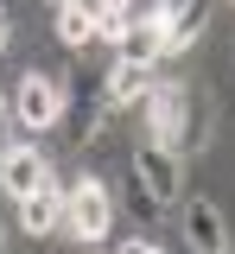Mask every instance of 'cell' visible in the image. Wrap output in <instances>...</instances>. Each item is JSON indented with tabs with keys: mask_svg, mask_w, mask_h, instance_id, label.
I'll return each mask as SVG.
<instances>
[{
	"mask_svg": "<svg viewBox=\"0 0 235 254\" xmlns=\"http://www.w3.org/2000/svg\"><path fill=\"white\" fill-rule=\"evenodd\" d=\"M6 102H13V127L38 140V133H51V127H58V115H64L70 89H64V76H58V70H38V64H26Z\"/></svg>",
	"mask_w": 235,
	"mask_h": 254,
	"instance_id": "2",
	"label": "cell"
},
{
	"mask_svg": "<svg viewBox=\"0 0 235 254\" xmlns=\"http://www.w3.org/2000/svg\"><path fill=\"white\" fill-rule=\"evenodd\" d=\"M0 248H6V216H0Z\"/></svg>",
	"mask_w": 235,
	"mask_h": 254,
	"instance_id": "17",
	"label": "cell"
},
{
	"mask_svg": "<svg viewBox=\"0 0 235 254\" xmlns=\"http://www.w3.org/2000/svg\"><path fill=\"white\" fill-rule=\"evenodd\" d=\"M115 254H166V248H159V242H121Z\"/></svg>",
	"mask_w": 235,
	"mask_h": 254,
	"instance_id": "14",
	"label": "cell"
},
{
	"mask_svg": "<svg viewBox=\"0 0 235 254\" xmlns=\"http://www.w3.org/2000/svg\"><path fill=\"white\" fill-rule=\"evenodd\" d=\"M6 38H13V13L0 6V51H6Z\"/></svg>",
	"mask_w": 235,
	"mask_h": 254,
	"instance_id": "15",
	"label": "cell"
},
{
	"mask_svg": "<svg viewBox=\"0 0 235 254\" xmlns=\"http://www.w3.org/2000/svg\"><path fill=\"white\" fill-rule=\"evenodd\" d=\"M184 248L191 254H223L229 248V222L210 197H184Z\"/></svg>",
	"mask_w": 235,
	"mask_h": 254,
	"instance_id": "6",
	"label": "cell"
},
{
	"mask_svg": "<svg viewBox=\"0 0 235 254\" xmlns=\"http://www.w3.org/2000/svg\"><path fill=\"white\" fill-rule=\"evenodd\" d=\"M127 210H134L140 222H159V216H166V210H159V203H153V190L140 185V178H127Z\"/></svg>",
	"mask_w": 235,
	"mask_h": 254,
	"instance_id": "13",
	"label": "cell"
},
{
	"mask_svg": "<svg viewBox=\"0 0 235 254\" xmlns=\"http://www.w3.org/2000/svg\"><path fill=\"white\" fill-rule=\"evenodd\" d=\"M121 58H134V64H159L166 58V26H159L153 6L134 13V26H127V38H121Z\"/></svg>",
	"mask_w": 235,
	"mask_h": 254,
	"instance_id": "10",
	"label": "cell"
},
{
	"mask_svg": "<svg viewBox=\"0 0 235 254\" xmlns=\"http://www.w3.org/2000/svg\"><path fill=\"white\" fill-rule=\"evenodd\" d=\"M38 185H51V159L38 153L32 133H13V140L0 146V190L19 203V197H32Z\"/></svg>",
	"mask_w": 235,
	"mask_h": 254,
	"instance_id": "4",
	"label": "cell"
},
{
	"mask_svg": "<svg viewBox=\"0 0 235 254\" xmlns=\"http://www.w3.org/2000/svg\"><path fill=\"white\" fill-rule=\"evenodd\" d=\"M229 6H235V0H229Z\"/></svg>",
	"mask_w": 235,
	"mask_h": 254,
	"instance_id": "20",
	"label": "cell"
},
{
	"mask_svg": "<svg viewBox=\"0 0 235 254\" xmlns=\"http://www.w3.org/2000/svg\"><path fill=\"white\" fill-rule=\"evenodd\" d=\"M153 64H134V58H115L108 64V76H102V102L108 108H134V102H146L153 95Z\"/></svg>",
	"mask_w": 235,
	"mask_h": 254,
	"instance_id": "7",
	"label": "cell"
},
{
	"mask_svg": "<svg viewBox=\"0 0 235 254\" xmlns=\"http://www.w3.org/2000/svg\"><path fill=\"white\" fill-rule=\"evenodd\" d=\"M203 146H210V102H203V95H191V121H184V159L203 153Z\"/></svg>",
	"mask_w": 235,
	"mask_h": 254,
	"instance_id": "12",
	"label": "cell"
},
{
	"mask_svg": "<svg viewBox=\"0 0 235 254\" xmlns=\"http://www.w3.org/2000/svg\"><path fill=\"white\" fill-rule=\"evenodd\" d=\"M58 45L64 51H89L96 45V0H64L58 6Z\"/></svg>",
	"mask_w": 235,
	"mask_h": 254,
	"instance_id": "11",
	"label": "cell"
},
{
	"mask_svg": "<svg viewBox=\"0 0 235 254\" xmlns=\"http://www.w3.org/2000/svg\"><path fill=\"white\" fill-rule=\"evenodd\" d=\"M223 254H235V242H229V248H223Z\"/></svg>",
	"mask_w": 235,
	"mask_h": 254,
	"instance_id": "18",
	"label": "cell"
},
{
	"mask_svg": "<svg viewBox=\"0 0 235 254\" xmlns=\"http://www.w3.org/2000/svg\"><path fill=\"white\" fill-rule=\"evenodd\" d=\"M58 190H64V229H58V235L96 248L102 235L115 229V197H108V185L89 178V172H76V178H58Z\"/></svg>",
	"mask_w": 235,
	"mask_h": 254,
	"instance_id": "1",
	"label": "cell"
},
{
	"mask_svg": "<svg viewBox=\"0 0 235 254\" xmlns=\"http://www.w3.org/2000/svg\"><path fill=\"white\" fill-rule=\"evenodd\" d=\"M19 229L26 235H58L64 229V190H58V178L38 185L32 197H19Z\"/></svg>",
	"mask_w": 235,
	"mask_h": 254,
	"instance_id": "9",
	"label": "cell"
},
{
	"mask_svg": "<svg viewBox=\"0 0 235 254\" xmlns=\"http://www.w3.org/2000/svg\"><path fill=\"white\" fill-rule=\"evenodd\" d=\"M140 108H146V140H159V146H172V153H184L191 89H178V83H153V95H146Z\"/></svg>",
	"mask_w": 235,
	"mask_h": 254,
	"instance_id": "5",
	"label": "cell"
},
{
	"mask_svg": "<svg viewBox=\"0 0 235 254\" xmlns=\"http://www.w3.org/2000/svg\"><path fill=\"white\" fill-rule=\"evenodd\" d=\"M96 6H115V13H134V0H96Z\"/></svg>",
	"mask_w": 235,
	"mask_h": 254,
	"instance_id": "16",
	"label": "cell"
},
{
	"mask_svg": "<svg viewBox=\"0 0 235 254\" xmlns=\"http://www.w3.org/2000/svg\"><path fill=\"white\" fill-rule=\"evenodd\" d=\"M153 13H159V26H166V58L184 51V45H197V32L210 26V0H159Z\"/></svg>",
	"mask_w": 235,
	"mask_h": 254,
	"instance_id": "8",
	"label": "cell"
},
{
	"mask_svg": "<svg viewBox=\"0 0 235 254\" xmlns=\"http://www.w3.org/2000/svg\"><path fill=\"white\" fill-rule=\"evenodd\" d=\"M134 178L153 190L159 210H178V203H184V153H172L159 140H140L134 146Z\"/></svg>",
	"mask_w": 235,
	"mask_h": 254,
	"instance_id": "3",
	"label": "cell"
},
{
	"mask_svg": "<svg viewBox=\"0 0 235 254\" xmlns=\"http://www.w3.org/2000/svg\"><path fill=\"white\" fill-rule=\"evenodd\" d=\"M51 6H64V0H51Z\"/></svg>",
	"mask_w": 235,
	"mask_h": 254,
	"instance_id": "19",
	"label": "cell"
}]
</instances>
